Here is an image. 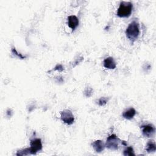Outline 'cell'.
I'll list each match as a JSON object with an SVG mask.
<instances>
[{
  "label": "cell",
  "instance_id": "5b68a950",
  "mask_svg": "<svg viewBox=\"0 0 156 156\" xmlns=\"http://www.w3.org/2000/svg\"><path fill=\"white\" fill-rule=\"evenodd\" d=\"M30 149L31 154H35L38 151L41 150L42 143L40 138H35L30 141Z\"/></svg>",
  "mask_w": 156,
  "mask_h": 156
},
{
  "label": "cell",
  "instance_id": "2e32d148",
  "mask_svg": "<svg viewBox=\"0 0 156 156\" xmlns=\"http://www.w3.org/2000/svg\"><path fill=\"white\" fill-rule=\"evenodd\" d=\"M12 53H13L14 55H15L16 56H17L18 58H21V59H23V58H25V57H24L23 55H22L21 54H19V53L17 52V51L15 49V48H12Z\"/></svg>",
  "mask_w": 156,
  "mask_h": 156
},
{
  "label": "cell",
  "instance_id": "7c38bea8",
  "mask_svg": "<svg viewBox=\"0 0 156 156\" xmlns=\"http://www.w3.org/2000/svg\"><path fill=\"white\" fill-rule=\"evenodd\" d=\"M123 154L125 156H127V155H135V153L133 151V149L132 148V147L129 146L127 147L123 152Z\"/></svg>",
  "mask_w": 156,
  "mask_h": 156
},
{
  "label": "cell",
  "instance_id": "6da1fadb",
  "mask_svg": "<svg viewBox=\"0 0 156 156\" xmlns=\"http://www.w3.org/2000/svg\"><path fill=\"white\" fill-rule=\"evenodd\" d=\"M139 34L140 29L138 23L135 21H133L129 24L128 27L126 29V36L130 40L133 41L138 38Z\"/></svg>",
  "mask_w": 156,
  "mask_h": 156
},
{
  "label": "cell",
  "instance_id": "8fae6325",
  "mask_svg": "<svg viewBox=\"0 0 156 156\" xmlns=\"http://www.w3.org/2000/svg\"><path fill=\"white\" fill-rule=\"evenodd\" d=\"M146 150L147 152H155L156 150V145H155V141L153 140L149 141L147 143Z\"/></svg>",
  "mask_w": 156,
  "mask_h": 156
},
{
  "label": "cell",
  "instance_id": "4fadbf2b",
  "mask_svg": "<svg viewBox=\"0 0 156 156\" xmlns=\"http://www.w3.org/2000/svg\"><path fill=\"white\" fill-rule=\"evenodd\" d=\"M29 154H31L30 147H27V148H26L24 149L19 151L16 153V155H29Z\"/></svg>",
  "mask_w": 156,
  "mask_h": 156
},
{
  "label": "cell",
  "instance_id": "277c9868",
  "mask_svg": "<svg viewBox=\"0 0 156 156\" xmlns=\"http://www.w3.org/2000/svg\"><path fill=\"white\" fill-rule=\"evenodd\" d=\"M61 119L65 123L71 125L74 122V118L72 112L69 110H64L60 113Z\"/></svg>",
  "mask_w": 156,
  "mask_h": 156
},
{
  "label": "cell",
  "instance_id": "3957f363",
  "mask_svg": "<svg viewBox=\"0 0 156 156\" xmlns=\"http://www.w3.org/2000/svg\"><path fill=\"white\" fill-rule=\"evenodd\" d=\"M119 141V138L115 134H112L107 138L105 147L110 150L116 151L118 149Z\"/></svg>",
  "mask_w": 156,
  "mask_h": 156
},
{
  "label": "cell",
  "instance_id": "e0dca14e",
  "mask_svg": "<svg viewBox=\"0 0 156 156\" xmlns=\"http://www.w3.org/2000/svg\"><path fill=\"white\" fill-rule=\"evenodd\" d=\"M63 67L62 66V65H60V64H58L56 65V66L55 67V70H58L59 71H62L63 70Z\"/></svg>",
  "mask_w": 156,
  "mask_h": 156
},
{
  "label": "cell",
  "instance_id": "7a4b0ae2",
  "mask_svg": "<svg viewBox=\"0 0 156 156\" xmlns=\"http://www.w3.org/2000/svg\"><path fill=\"white\" fill-rule=\"evenodd\" d=\"M132 10V4L130 2L122 1L117 10V15L119 17H129Z\"/></svg>",
  "mask_w": 156,
  "mask_h": 156
},
{
  "label": "cell",
  "instance_id": "30bf717a",
  "mask_svg": "<svg viewBox=\"0 0 156 156\" xmlns=\"http://www.w3.org/2000/svg\"><path fill=\"white\" fill-rule=\"evenodd\" d=\"M135 114H136V110L133 108H130L123 112L122 116L125 119H131L134 117Z\"/></svg>",
  "mask_w": 156,
  "mask_h": 156
},
{
  "label": "cell",
  "instance_id": "8992f818",
  "mask_svg": "<svg viewBox=\"0 0 156 156\" xmlns=\"http://www.w3.org/2000/svg\"><path fill=\"white\" fill-rule=\"evenodd\" d=\"M155 127L152 124H147L142 126L143 135L146 137H152L155 133Z\"/></svg>",
  "mask_w": 156,
  "mask_h": 156
},
{
  "label": "cell",
  "instance_id": "52a82bcc",
  "mask_svg": "<svg viewBox=\"0 0 156 156\" xmlns=\"http://www.w3.org/2000/svg\"><path fill=\"white\" fill-rule=\"evenodd\" d=\"M79 19L75 15H71L68 17V25L72 29L74 30L79 25Z\"/></svg>",
  "mask_w": 156,
  "mask_h": 156
},
{
  "label": "cell",
  "instance_id": "5bb4252c",
  "mask_svg": "<svg viewBox=\"0 0 156 156\" xmlns=\"http://www.w3.org/2000/svg\"><path fill=\"white\" fill-rule=\"evenodd\" d=\"M108 99L107 98H105V97H102L101 98L99 101H98V104L100 106H103V105H105L107 102H108Z\"/></svg>",
  "mask_w": 156,
  "mask_h": 156
},
{
  "label": "cell",
  "instance_id": "ba28073f",
  "mask_svg": "<svg viewBox=\"0 0 156 156\" xmlns=\"http://www.w3.org/2000/svg\"><path fill=\"white\" fill-rule=\"evenodd\" d=\"M91 145L96 152H101L105 147V144L101 140H96L94 141Z\"/></svg>",
  "mask_w": 156,
  "mask_h": 156
},
{
  "label": "cell",
  "instance_id": "9c48e42d",
  "mask_svg": "<svg viewBox=\"0 0 156 156\" xmlns=\"http://www.w3.org/2000/svg\"><path fill=\"white\" fill-rule=\"evenodd\" d=\"M104 66L107 69H115L116 65L113 58L112 57H108L104 60Z\"/></svg>",
  "mask_w": 156,
  "mask_h": 156
},
{
  "label": "cell",
  "instance_id": "9a60e30c",
  "mask_svg": "<svg viewBox=\"0 0 156 156\" xmlns=\"http://www.w3.org/2000/svg\"><path fill=\"white\" fill-rule=\"evenodd\" d=\"M93 94V90L92 88H90V87H87L86 88V89L84 91V94L86 97H90Z\"/></svg>",
  "mask_w": 156,
  "mask_h": 156
}]
</instances>
